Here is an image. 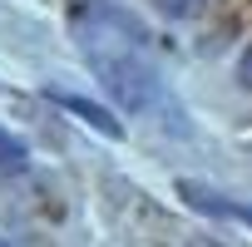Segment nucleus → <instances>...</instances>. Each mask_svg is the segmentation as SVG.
Here are the masks:
<instances>
[{
    "label": "nucleus",
    "mask_w": 252,
    "mask_h": 247,
    "mask_svg": "<svg viewBox=\"0 0 252 247\" xmlns=\"http://www.w3.org/2000/svg\"><path fill=\"white\" fill-rule=\"evenodd\" d=\"M79 45L89 69L99 74V84L109 89V99L129 114H149L163 99V79L144 50V30L124 15V10H89L79 15Z\"/></svg>",
    "instance_id": "obj_1"
},
{
    "label": "nucleus",
    "mask_w": 252,
    "mask_h": 247,
    "mask_svg": "<svg viewBox=\"0 0 252 247\" xmlns=\"http://www.w3.org/2000/svg\"><path fill=\"white\" fill-rule=\"evenodd\" d=\"M50 99H55L60 109H69V114H79V119L89 124V129H99L104 139H124V124H119V119H114L109 109H99V104H89V99H79V94H60V89H55Z\"/></svg>",
    "instance_id": "obj_2"
},
{
    "label": "nucleus",
    "mask_w": 252,
    "mask_h": 247,
    "mask_svg": "<svg viewBox=\"0 0 252 247\" xmlns=\"http://www.w3.org/2000/svg\"><path fill=\"white\" fill-rule=\"evenodd\" d=\"M183 198H193L203 213H222V217H237V222H247V227H252V208L227 203V198H213V193H208V188H198V183H183Z\"/></svg>",
    "instance_id": "obj_3"
},
{
    "label": "nucleus",
    "mask_w": 252,
    "mask_h": 247,
    "mask_svg": "<svg viewBox=\"0 0 252 247\" xmlns=\"http://www.w3.org/2000/svg\"><path fill=\"white\" fill-rule=\"evenodd\" d=\"M30 163V149L10 134V129H0V178H10V173H25Z\"/></svg>",
    "instance_id": "obj_4"
},
{
    "label": "nucleus",
    "mask_w": 252,
    "mask_h": 247,
    "mask_svg": "<svg viewBox=\"0 0 252 247\" xmlns=\"http://www.w3.org/2000/svg\"><path fill=\"white\" fill-rule=\"evenodd\" d=\"M203 5H208V0H154V10H158L163 20H193Z\"/></svg>",
    "instance_id": "obj_5"
},
{
    "label": "nucleus",
    "mask_w": 252,
    "mask_h": 247,
    "mask_svg": "<svg viewBox=\"0 0 252 247\" xmlns=\"http://www.w3.org/2000/svg\"><path fill=\"white\" fill-rule=\"evenodd\" d=\"M237 84L242 89H252V45L242 50V60H237Z\"/></svg>",
    "instance_id": "obj_6"
},
{
    "label": "nucleus",
    "mask_w": 252,
    "mask_h": 247,
    "mask_svg": "<svg viewBox=\"0 0 252 247\" xmlns=\"http://www.w3.org/2000/svg\"><path fill=\"white\" fill-rule=\"evenodd\" d=\"M0 247H10V242H5V237H0Z\"/></svg>",
    "instance_id": "obj_7"
}]
</instances>
